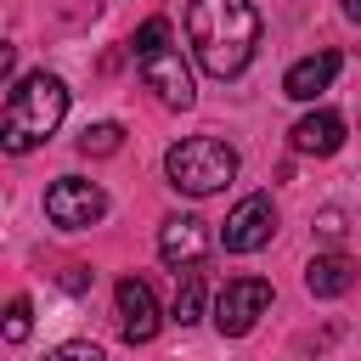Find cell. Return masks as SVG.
Here are the masks:
<instances>
[{"label": "cell", "instance_id": "18", "mask_svg": "<svg viewBox=\"0 0 361 361\" xmlns=\"http://www.w3.org/2000/svg\"><path fill=\"white\" fill-rule=\"evenodd\" d=\"M344 17H350V23H361V0H344Z\"/></svg>", "mask_w": 361, "mask_h": 361}, {"label": "cell", "instance_id": "11", "mask_svg": "<svg viewBox=\"0 0 361 361\" xmlns=\"http://www.w3.org/2000/svg\"><path fill=\"white\" fill-rule=\"evenodd\" d=\"M333 79H338V51H316V56H299V62L288 68L282 96H293V102H316Z\"/></svg>", "mask_w": 361, "mask_h": 361}, {"label": "cell", "instance_id": "15", "mask_svg": "<svg viewBox=\"0 0 361 361\" xmlns=\"http://www.w3.org/2000/svg\"><path fill=\"white\" fill-rule=\"evenodd\" d=\"M28 327H34V305H28V299H11V310H6V338H11V344H23V338H28Z\"/></svg>", "mask_w": 361, "mask_h": 361}, {"label": "cell", "instance_id": "9", "mask_svg": "<svg viewBox=\"0 0 361 361\" xmlns=\"http://www.w3.org/2000/svg\"><path fill=\"white\" fill-rule=\"evenodd\" d=\"M113 299H118V333H124L130 344H147V338L158 333V299H152V288H147L141 276H124V282L113 288Z\"/></svg>", "mask_w": 361, "mask_h": 361}, {"label": "cell", "instance_id": "6", "mask_svg": "<svg viewBox=\"0 0 361 361\" xmlns=\"http://www.w3.org/2000/svg\"><path fill=\"white\" fill-rule=\"evenodd\" d=\"M265 310H271V282H259V276H237V282H226L214 293V327H220V338H243Z\"/></svg>", "mask_w": 361, "mask_h": 361}, {"label": "cell", "instance_id": "17", "mask_svg": "<svg viewBox=\"0 0 361 361\" xmlns=\"http://www.w3.org/2000/svg\"><path fill=\"white\" fill-rule=\"evenodd\" d=\"M316 231H322L327 243H338V237H344V209H322V214H316Z\"/></svg>", "mask_w": 361, "mask_h": 361}, {"label": "cell", "instance_id": "8", "mask_svg": "<svg viewBox=\"0 0 361 361\" xmlns=\"http://www.w3.org/2000/svg\"><path fill=\"white\" fill-rule=\"evenodd\" d=\"M158 254H164V265H175V271L203 265V254H209L203 220H197V214H169V220L158 226Z\"/></svg>", "mask_w": 361, "mask_h": 361}, {"label": "cell", "instance_id": "2", "mask_svg": "<svg viewBox=\"0 0 361 361\" xmlns=\"http://www.w3.org/2000/svg\"><path fill=\"white\" fill-rule=\"evenodd\" d=\"M62 113H68V85L56 73L39 68V73L17 79L6 90V124H0L6 152H34L39 141H51L56 124H62Z\"/></svg>", "mask_w": 361, "mask_h": 361}, {"label": "cell", "instance_id": "14", "mask_svg": "<svg viewBox=\"0 0 361 361\" xmlns=\"http://www.w3.org/2000/svg\"><path fill=\"white\" fill-rule=\"evenodd\" d=\"M118 147H124V124H113V118L85 124V135H79V152H90V158H113Z\"/></svg>", "mask_w": 361, "mask_h": 361}, {"label": "cell", "instance_id": "3", "mask_svg": "<svg viewBox=\"0 0 361 361\" xmlns=\"http://www.w3.org/2000/svg\"><path fill=\"white\" fill-rule=\"evenodd\" d=\"M130 51H135V68H141L147 90H158L164 107H192V96H197V90H192V68H186L180 51H175L169 17H147V23L135 28Z\"/></svg>", "mask_w": 361, "mask_h": 361}, {"label": "cell", "instance_id": "16", "mask_svg": "<svg viewBox=\"0 0 361 361\" xmlns=\"http://www.w3.org/2000/svg\"><path fill=\"white\" fill-rule=\"evenodd\" d=\"M45 361H107V355H102L96 344H85V338H73V344H56V350H51Z\"/></svg>", "mask_w": 361, "mask_h": 361}, {"label": "cell", "instance_id": "4", "mask_svg": "<svg viewBox=\"0 0 361 361\" xmlns=\"http://www.w3.org/2000/svg\"><path fill=\"white\" fill-rule=\"evenodd\" d=\"M164 175H169V186L186 192V197H214V192H226L231 175H237V152H231L220 135H186V141H175V147L164 152Z\"/></svg>", "mask_w": 361, "mask_h": 361}, {"label": "cell", "instance_id": "10", "mask_svg": "<svg viewBox=\"0 0 361 361\" xmlns=\"http://www.w3.org/2000/svg\"><path fill=\"white\" fill-rule=\"evenodd\" d=\"M288 141H293V152H305V158H333V152L344 147V118H338L333 107H316V113H305V118L288 130Z\"/></svg>", "mask_w": 361, "mask_h": 361}, {"label": "cell", "instance_id": "13", "mask_svg": "<svg viewBox=\"0 0 361 361\" xmlns=\"http://www.w3.org/2000/svg\"><path fill=\"white\" fill-rule=\"evenodd\" d=\"M180 276V288H175V305H169V316L180 322V327H192L197 316H203V271L192 265V271H175Z\"/></svg>", "mask_w": 361, "mask_h": 361}, {"label": "cell", "instance_id": "5", "mask_svg": "<svg viewBox=\"0 0 361 361\" xmlns=\"http://www.w3.org/2000/svg\"><path fill=\"white\" fill-rule=\"evenodd\" d=\"M107 214V192L96 180H79V175H62L51 192H45V220L62 226V231H85Z\"/></svg>", "mask_w": 361, "mask_h": 361}, {"label": "cell", "instance_id": "12", "mask_svg": "<svg viewBox=\"0 0 361 361\" xmlns=\"http://www.w3.org/2000/svg\"><path fill=\"white\" fill-rule=\"evenodd\" d=\"M305 288H310L316 299L350 293V288H355V259H350V254H316L310 271H305Z\"/></svg>", "mask_w": 361, "mask_h": 361}, {"label": "cell", "instance_id": "7", "mask_svg": "<svg viewBox=\"0 0 361 361\" xmlns=\"http://www.w3.org/2000/svg\"><path fill=\"white\" fill-rule=\"evenodd\" d=\"M271 237H276V203H271V192H248V197L226 214V226H220L226 254H254V248H265Z\"/></svg>", "mask_w": 361, "mask_h": 361}, {"label": "cell", "instance_id": "1", "mask_svg": "<svg viewBox=\"0 0 361 361\" xmlns=\"http://www.w3.org/2000/svg\"><path fill=\"white\" fill-rule=\"evenodd\" d=\"M186 39L203 73L237 79L259 45V11L248 0H186Z\"/></svg>", "mask_w": 361, "mask_h": 361}]
</instances>
